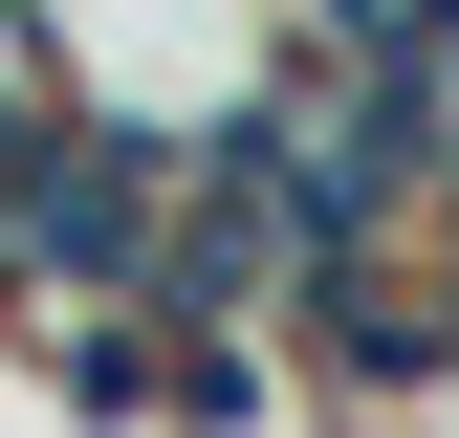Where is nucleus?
Listing matches in <instances>:
<instances>
[{
  "mask_svg": "<svg viewBox=\"0 0 459 438\" xmlns=\"http://www.w3.org/2000/svg\"><path fill=\"white\" fill-rule=\"evenodd\" d=\"M66 0H0V153H22V132H66Z\"/></svg>",
  "mask_w": 459,
  "mask_h": 438,
  "instance_id": "1",
  "label": "nucleus"
}]
</instances>
